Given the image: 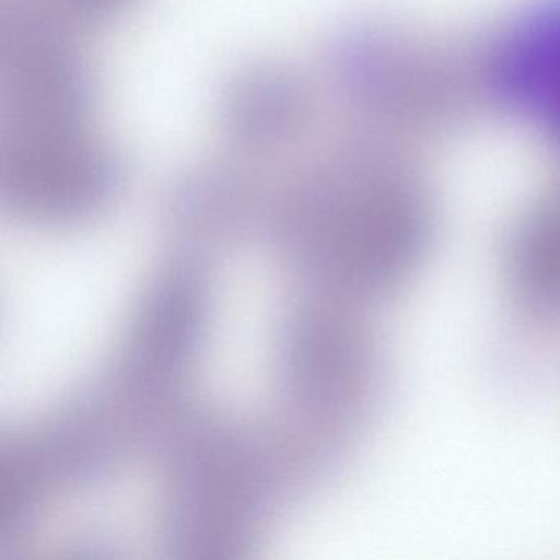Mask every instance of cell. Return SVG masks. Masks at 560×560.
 Here are the masks:
<instances>
[{
  "label": "cell",
  "instance_id": "cell-1",
  "mask_svg": "<svg viewBox=\"0 0 560 560\" xmlns=\"http://www.w3.org/2000/svg\"><path fill=\"white\" fill-rule=\"evenodd\" d=\"M508 97L560 139V4L547 5L517 28L504 50Z\"/></svg>",
  "mask_w": 560,
  "mask_h": 560
},
{
  "label": "cell",
  "instance_id": "cell-2",
  "mask_svg": "<svg viewBox=\"0 0 560 560\" xmlns=\"http://www.w3.org/2000/svg\"><path fill=\"white\" fill-rule=\"evenodd\" d=\"M81 15L101 28H109L129 14L137 0H44Z\"/></svg>",
  "mask_w": 560,
  "mask_h": 560
}]
</instances>
